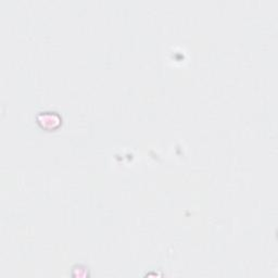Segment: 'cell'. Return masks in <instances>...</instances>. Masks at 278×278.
<instances>
[{"label": "cell", "instance_id": "cell-1", "mask_svg": "<svg viewBox=\"0 0 278 278\" xmlns=\"http://www.w3.org/2000/svg\"><path fill=\"white\" fill-rule=\"evenodd\" d=\"M37 122L42 128L54 129L59 127L61 123V119L55 112H43L37 117Z\"/></svg>", "mask_w": 278, "mask_h": 278}]
</instances>
